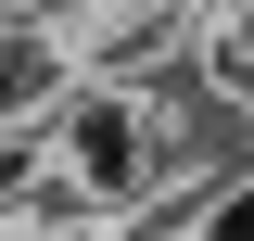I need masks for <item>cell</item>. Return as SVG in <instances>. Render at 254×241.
Segmentation results:
<instances>
[{"instance_id": "cell-1", "label": "cell", "mask_w": 254, "mask_h": 241, "mask_svg": "<svg viewBox=\"0 0 254 241\" xmlns=\"http://www.w3.org/2000/svg\"><path fill=\"white\" fill-rule=\"evenodd\" d=\"M178 241H254V165H242V178H216V190H203V203L178 216Z\"/></svg>"}]
</instances>
